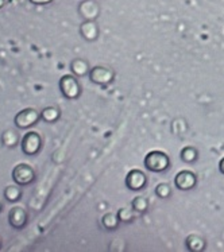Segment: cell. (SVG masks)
I'll list each match as a JSON object with an SVG mask.
<instances>
[{
  "label": "cell",
  "instance_id": "cell-20",
  "mask_svg": "<svg viewBox=\"0 0 224 252\" xmlns=\"http://www.w3.org/2000/svg\"><path fill=\"white\" fill-rule=\"evenodd\" d=\"M4 197L11 202H15L21 197V190L16 186H7L4 190Z\"/></svg>",
  "mask_w": 224,
  "mask_h": 252
},
{
  "label": "cell",
  "instance_id": "cell-17",
  "mask_svg": "<svg viewBox=\"0 0 224 252\" xmlns=\"http://www.w3.org/2000/svg\"><path fill=\"white\" fill-rule=\"evenodd\" d=\"M60 118V111L56 107H47L41 112V119H43L46 123H54Z\"/></svg>",
  "mask_w": 224,
  "mask_h": 252
},
{
  "label": "cell",
  "instance_id": "cell-7",
  "mask_svg": "<svg viewBox=\"0 0 224 252\" xmlns=\"http://www.w3.org/2000/svg\"><path fill=\"white\" fill-rule=\"evenodd\" d=\"M12 178L18 185H29L35 180V173L32 166L26 165V163H19L18 166H15V169L12 171Z\"/></svg>",
  "mask_w": 224,
  "mask_h": 252
},
{
  "label": "cell",
  "instance_id": "cell-24",
  "mask_svg": "<svg viewBox=\"0 0 224 252\" xmlns=\"http://www.w3.org/2000/svg\"><path fill=\"white\" fill-rule=\"evenodd\" d=\"M0 209H1V205H0Z\"/></svg>",
  "mask_w": 224,
  "mask_h": 252
},
{
  "label": "cell",
  "instance_id": "cell-21",
  "mask_svg": "<svg viewBox=\"0 0 224 252\" xmlns=\"http://www.w3.org/2000/svg\"><path fill=\"white\" fill-rule=\"evenodd\" d=\"M29 1L35 5H45V4H49V3H52L53 0H29Z\"/></svg>",
  "mask_w": 224,
  "mask_h": 252
},
{
  "label": "cell",
  "instance_id": "cell-5",
  "mask_svg": "<svg viewBox=\"0 0 224 252\" xmlns=\"http://www.w3.org/2000/svg\"><path fill=\"white\" fill-rule=\"evenodd\" d=\"M174 186L181 191H191L197 186V175L191 170H181L174 177Z\"/></svg>",
  "mask_w": 224,
  "mask_h": 252
},
{
  "label": "cell",
  "instance_id": "cell-18",
  "mask_svg": "<svg viewBox=\"0 0 224 252\" xmlns=\"http://www.w3.org/2000/svg\"><path fill=\"white\" fill-rule=\"evenodd\" d=\"M118 213V216L120 219V222H125V224H131V222L134 221V219H135L136 213L134 212V209L131 208H120L119 211L116 212Z\"/></svg>",
  "mask_w": 224,
  "mask_h": 252
},
{
  "label": "cell",
  "instance_id": "cell-1",
  "mask_svg": "<svg viewBox=\"0 0 224 252\" xmlns=\"http://www.w3.org/2000/svg\"><path fill=\"white\" fill-rule=\"evenodd\" d=\"M143 165L151 173H163L170 167V158L163 151H150L143 160Z\"/></svg>",
  "mask_w": 224,
  "mask_h": 252
},
{
  "label": "cell",
  "instance_id": "cell-11",
  "mask_svg": "<svg viewBox=\"0 0 224 252\" xmlns=\"http://www.w3.org/2000/svg\"><path fill=\"white\" fill-rule=\"evenodd\" d=\"M8 221L14 228H18V229L23 228L27 221V215L25 209H22L21 206L12 208L10 211V215H8Z\"/></svg>",
  "mask_w": 224,
  "mask_h": 252
},
{
  "label": "cell",
  "instance_id": "cell-19",
  "mask_svg": "<svg viewBox=\"0 0 224 252\" xmlns=\"http://www.w3.org/2000/svg\"><path fill=\"white\" fill-rule=\"evenodd\" d=\"M156 196L161 200H167L172 196V188L169 184H160L156 186Z\"/></svg>",
  "mask_w": 224,
  "mask_h": 252
},
{
  "label": "cell",
  "instance_id": "cell-12",
  "mask_svg": "<svg viewBox=\"0 0 224 252\" xmlns=\"http://www.w3.org/2000/svg\"><path fill=\"white\" fill-rule=\"evenodd\" d=\"M89 63L85 60H81V58H76L73 61L70 62V72L72 74H74L76 77H84L89 74Z\"/></svg>",
  "mask_w": 224,
  "mask_h": 252
},
{
  "label": "cell",
  "instance_id": "cell-8",
  "mask_svg": "<svg viewBox=\"0 0 224 252\" xmlns=\"http://www.w3.org/2000/svg\"><path fill=\"white\" fill-rule=\"evenodd\" d=\"M41 136L37 132H27L22 138V151L26 155H35L41 150Z\"/></svg>",
  "mask_w": 224,
  "mask_h": 252
},
{
  "label": "cell",
  "instance_id": "cell-10",
  "mask_svg": "<svg viewBox=\"0 0 224 252\" xmlns=\"http://www.w3.org/2000/svg\"><path fill=\"white\" fill-rule=\"evenodd\" d=\"M80 34L85 41L94 42L100 35V29L95 21H84L80 26Z\"/></svg>",
  "mask_w": 224,
  "mask_h": 252
},
{
  "label": "cell",
  "instance_id": "cell-22",
  "mask_svg": "<svg viewBox=\"0 0 224 252\" xmlns=\"http://www.w3.org/2000/svg\"><path fill=\"white\" fill-rule=\"evenodd\" d=\"M219 171H220V174L224 175V157L219 160Z\"/></svg>",
  "mask_w": 224,
  "mask_h": 252
},
{
  "label": "cell",
  "instance_id": "cell-3",
  "mask_svg": "<svg viewBox=\"0 0 224 252\" xmlns=\"http://www.w3.org/2000/svg\"><path fill=\"white\" fill-rule=\"evenodd\" d=\"M149 178L142 170L132 169L126 175L125 185L130 191H143L149 185Z\"/></svg>",
  "mask_w": 224,
  "mask_h": 252
},
{
  "label": "cell",
  "instance_id": "cell-6",
  "mask_svg": "<svg viewBox=\"0 0 224 252\" xmlns=\"http://www.w3.org/2000/svg\"><path fill=\"white\" fill-rule=\"evenodd\" d=\"M39 118H41V113L37 112L35 109L25 108L22 109L21 112H18L14 122L18 128H30L34 124L38 123Z\"/></svg>",
  "mask_w": 224,
  "mask_h": 252
},
{
  "label": "cell",
  "instance_id": "cell-9",
  "mask_svg": "<svg viewBox=\"0 0 224 252\" xmlns=\"http://www.w3.org/2000/svg\"><path fill=\"white\" fill-rule=\"evenodd\" d=\"M78 11L84 18V21H95L99 16L100 7L94 0H84L83 3L78 5Z\"/></svg>",
  "mask_w": 224,
  "mask_h": 252
},
{
  "label": "cell",
  "instance_id": "cell-16",
  "mask_svg": "<svg viewBox=\"0 0 224 252\" xmlns=\"http://www.w3.org/2000/svg\"><path fill=\"white\" fill-rule=\"evenodd\" d=\"M131 208L134 209L136 215H145L149 211V200L143 196L135 197L131 201Z\"/></svg>",
  "mask_w": 224,
  "mask_h": 252
},
{
  "label": "cell",
  "instance_id": "cell-2",
  "mask_svg": "<svg viewBox=\"0 0 224 252\" xmlns=\"http://www.w3.org/2000/svg\"><path fill=\"white\" fill-rule=\"evenodd\" d=\"M60 89H61L64 97L68 98V100H76L81 96V92H83L81 85H80L74 74L63 76L60 80Z\"/></svg>",
  "mask_w": 224,
  "mask_h": 252
},
{
  "label": "cell",
  "instance_id": "cell-4",
  "mask_svg": "<svg viewBox=\"0 0 224 252\" xmlns=\"http://www.w3.org/2000/svg\"><path fill=\"white\" fill-rule=\"evenodd\" d=\"M88 76L91 83L96 84V85H101V87L111 85L115 80L114 70L107 66H101V65L91 67Z\"/></svg>",
  "mask_w": 224,
  "mask_h": 252
},
{
  "label": "cell",
  "instance_id": "cell-14",
  "mask_svg": "<svg viewBox=\"0 0 224 252\" xmlns=\"http://www.w3.org/2000/svg\"><path fill=\"white\" fill-rule=\"evenodd\" d=\"M198 157H200V153L196 147L193 146H185L180 151V158L183 160L184 163H188V165H193L198 160Z\"/></svg>",
  "mask_w": 224,
  "mask_h": 252
},
{
  "label": "cell",
  "instance_id": "cell-23",
  "mask_svg": "<svg viewBox=\"0 0 224 252\" xmlns=\"http://www.w3.org/2000/svg\"><path fill=\"white\" fill-rule=\"evenodd\" d=\"M5 4V0H0V8H3Z\"/></svg>",
  "mask_w": 224,
  "mask_h": 252
},
{
  "label": "cell",
  "instance_id": "cell-13",
  "mask_svg": "<svg viewBox=\"0 0 224 252\" xmlns=\"http://www.w3.org/2000/svg\"><path fill=\"white\" fill-rule=\"evenodd\" d=\"M185 246L187 250L191 252H201L207 247V243L204 240L203 237L198 236V235H191L187 237L185 240Z\"/></svg>",
  "mask_w": 224,
  "mask_h": 252
},
{
  "label": "cell",
  "instance_id": "cell-15",
  "mask_svg": "<svg viewBox=\"0 0 224 252\" xmlns=\"http://www.w3.org/2000/svg\"><path fill=\"white\" fill-rule=\"evenodd\" d=\"M120 222V219L118 216V213H105L104 216L101 217V225L104 226V229L107 231H116Z\"/></svg>",
  "mask_w": 224,
  "mask_h": 252
}]
</instances>
